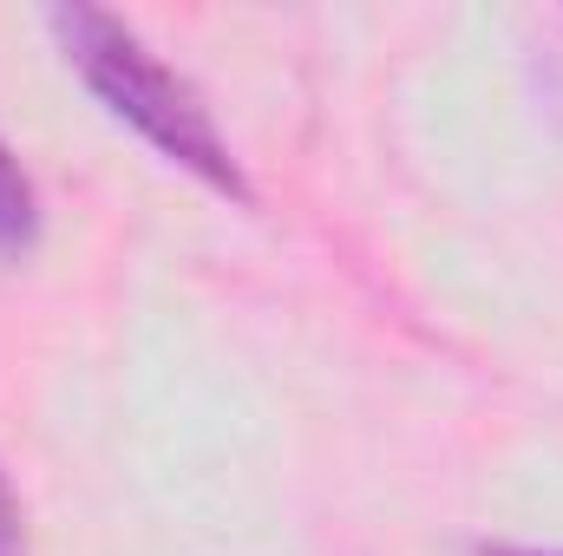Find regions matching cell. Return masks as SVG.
Masks as SVG:
<instances>
[{"mask_svg":"<svg viewBox=\"0 0 563 556\" xmlns=\"http://www.w3.org/2000/svg\"><path fill=\"white\" fill-rule=\"evenodd\" d=\"M46 33L59 40V53L73 59V73L92 86V99L112 119H125L157 157H170L177 170H190L203 190H217L230 203H250L256 197L250 177H243V164H236V151L217 132L203 92L184 73H170L119 13L73 0V7H53L46 13Z\"/></svg>","mask_w":563,"mask_h":556,"instance_id":"cell-1","label":"cell"},{"mask_svg":"<svg viewBox=\"0 0 563 556\" xmlns=\"http://www.w3.org/2000/svg\"><path fill=\"white\" fill-rule=\"evenodd\" d=\"M478 556H563V551H518V544H492V551H478Z\"/></svg>","mask_w":563,"mask_h":556,"instance_id":"cell-4","label":"cell"},{"mask_svg":"<svg viewBox=\"0 0 563 556\" xmlns=\"http://www.w3.org/2000/svg\"><path fill=\"white\" fill-rule=\"evenodd\" d=\"M0 556H26V518H20V498L0 471Z\"/></svg>","mask_w":563,"mask_h":556,"instance_id":"cell-3","label":"cell"},{"mask_svg":"<svg viewBox=\"0 0 563 556\" xmlns=\"http://www.w3.org/2000/svg\"><path fill=\"white\" fill-rule=\"evenodd\" d=\"M33 243H40V197L20 157L0 144V256H26Z\"/></svg>","mask_w":563,"mask_h":556,"instance_id":"cell-2","label":"cell"}]
</instances>
